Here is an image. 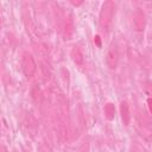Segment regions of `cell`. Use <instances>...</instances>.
Listing matches in <instances>:
<instances>
[{
	"label": "cell",
	"mask_w": 152,
	"mask_h": 152,
	"mask_svg": "<svg viewBox=\"0 0 152 152\" xmlns=\"http://www.w3.org/2000/svg\"><path fill=\"white\" fill-rule=\"evenodd\" d=\"M114 10H115V5L112 1H104L102 4V7L100 10V14H99V21L100 25L103 28H108L112 25L113 21V15H114Z\"/></svg>",
	"instance_id": "1"
},
{
	"label": "cell",
	"mask_w": 152,
	"mask_h": 152,
	"mask_svg": "<svg viewBox=\"0 0 152 152\" xmlns=\"http://www.w3.org/2000/svg\"><path fill=\"white\" fill-rule=\"evenodd\" d=\"M21 70L27 78H31L37 70V64L34 62V58L28 52H24L21 55Z\"/></svg>",
	"instance_id": "2"
},
{
	"label": "cell",
	"mask_w": 152,
	"mask_h": 152,
	"mask_svg": "<svg viewBox=\"0 0 152 152\" xmlns=\"http://www.w3.org/2000/svg\"><path fill=\"white\" fill-rule=\"evenodd\" d=\"M119 63V52L114 45H110L106 53V64L109 69H115Z\"/></svg>",
	"instance_id": "3"
},
{
	"label": "cell",
	"mask_w": 152,
	"mask_h": 152,
	"mask_svg": "<svg viewBox=\"0 0 152 152\" xmlns=\"http://www.w3.org/2000/svg\"><path fill=\"white\" fill-rule=\"evenodd\" d=\"M132 23H133V27L135 31H138V32L144 31L145 25H146V19H145L144 12L140 10L135 11L133 14V18H132Z\"/></svg>",
	"instance_id": "4"
},
{
	"label": "cell",
	"mask_w": 152,
	"mask_h": 152,
	"mask_svg": "<svg viewBox=\"0 0 152 152\" xmlns=\"http://www.w3.org/2000/svg\"><path fill=\"white\" fill-rule=\"evenodd\" d=\"M120 115H121V121L125 126L129 125L131 121V113H129V107L126 101H122L120 103Z\"/></svg>",
	"instance_id": "5"
},
{
	"label": "cell",
	"mask_w": 152,
	"mask_h": 152,
	"mask_svg": "<svg viewBox=\"0 0 152 152\" xmlns=\"http://www.w3.org/2000/svg\"><path fill=\"white\" fill-rule=\"evenodd\" d=\"M70 56H71L72 62H74L76 65H82V64H83V53L81 52V50H80L77 46H74V48L71 49Z\"/></svg>",
	"instance_id": "6"
},
{
	"label": "cell",
	"mask_w": 152,
	"mask_h": 152,
	"mask_svg": "<svg viewBox=\"0 0 152 152\" xmlns=\"http://www.w3.org/2000/svg\"><path fill=\"white\" fill-rule=\"evenodd\" d=\"M103 113H104L106 119H108V120H113L114 116H115V107H114V104L110 103V102H108L107 104H104Z\"/></svg>",
	"instance_id": "7"
},
{
	"label": "cell",
	"mask_w": 152,
	"mask_h": 152,
	"mask_svg": "<svg viewBox=\"0 0 152 152\" xmlns=\"http://www.w3.org/2000/svg\"><path fill=\"white\" fill-rule=\"evenodd\" d=\"M144 91L147 95H152V82H147L144 84Z\"/></svg>",
	"instance_id": "8"
},
{
	"label": "cell",
	"mask_w": 152,
	"mask_h": 152,
	"mask_svg": "<svg viewBox=\"0 0 152 152\" xmlns=\"http://www.w3.org/2000/svg\"><path fill=\"white\" fill-rule=\"evenodd\" d=\"M94 43L97 45V48H101L102 46V44H101V38H100V36H95L94 37Z\"/></svg>",
	"instance_id": "9"
},
{
	"label": "cell",
	"mask_w": 152,
	"mask_h": 152,
	"mask_svg": "<svg viewBox=\"0 0 152 152\" xmlns=\"http://www.w3.org/2000/svg\"><path fill=\"white\" fill-rule=\"evenodd\" d=\"M147 107H148L150 113L152 114V97H148V99H147Z\"/></svg>",
	"instance_id": "10"
},
{
	"label": "cell",
	"mask_w": 152,
	"mask_h": 152,
	"mask_svg": "<svg viewBox=\"0 0 152 152\" xmlns=\"http://www.w3.org/2000/svg\"><path fill=\"white\" fill-rule=\"evenodd\" d=\"M71 4H72L74 6H80V5L82 4V1H71Z\"/></svg>",
	"instance_id": "11"
},
{
	"label": "cell",
	"mask_w": 152,
	"mask_h": 152,
	"mask_svg": "<svg viewBox=\"0 0 152 152\" xmlns=\"http://www.w3.org/2000/svg\"><path fill=\"white\" fill-rule=\"evenodd\" d=\"M2 152H6V151H5V148H2Z\"/></svg>",
	"instance_id": "12"
}]
</instances>
